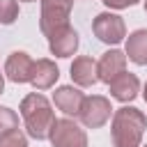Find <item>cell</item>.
<instances>
[{
  "label": "cell",
  "mask_w": 147,
  "mask_h": 147,
  "mask_svg": "<svg viewBox=\"0 0 147 147\" xmlns=\"http://www.w3.org/2000/svg\"><path fill=\"white\" fill-rule=\"evenodd\" d=\"M145 129H147V117L142 110L133 106L117 108L113 115V124H110L113 147H140Z\"/></svg>",
  "instance_id": "1"
},
{
  "label": "cell",
  "mask_w": 147,
  "mask_h": 147,
  "mask_svg": "<svg viewBox=\"0 0 147 147\" xmlns=\"http://www.w3.org/2000/svg\"><path fill=\"white\" fill-rule=\"evenodd\" d=\"M21 117H23V122H25L28 136H32L34 140L48 138L51 126H53V122H55L51 101H48L44 94H37V92L28 94V96L21 101Z\"/></svg>",
  "instance_id": "2"
},
{
  "label": "cell",
  "mask_w": 147,
  "mask_h": 147,
  "mask_svg": "<svg viewBox=\"0 0 147 147\" xmlns=\"http://www.w3.org/2000/svg\"><path fill=\"white\" fill-rule=\"evenodd\" d=\"M53 147H87V136L85 131L69 117L55 119L48 133Z\"/></svg>",
  "instance_id": "3"
},
{
  "label": "cell",
  "mask_w": 147,
  "mask_h": 147,
  "mask_svg": "<svg viewBox=\"0 0 147 147\" xmlns=\"http://www.w3.org/2000/svg\"><path fill=\"white\" fill-rule=\"evenodd\" d=\"M110 113H113V106L106 96H85L83 99V106H80V113H78V119L83 122V126L87 129H99L103 126L108 119H110Z\"/></svg>",
  "instance_id": "4"
},
{
  "label": "cell",
  "mask_w": 147,
  "mask_h": 147,
  "mask_svg": "<svg viewBox=\"0 0 147 147\" xmlns=\"http://www.w3.org/2000/svg\"><path fill=\"white\" fill-rule=\"evenodd\" d=\"M74 0H41V16H39V28L44 34L53 32L60 25L69 23Z\"/></svg>",
  "instance_id": "5"
},
{
  "label": "cell",
  "mask_w": 147,
  "mask_h": 147,
  "mask_svg": "<svg viewBox=\"0 0 147 147\" xmlns=\"http://www.w3.org/2000/svg\"><path fill=\"white\" fill-rule=\"evenodd\" d=\"M92 30L96 34L99 41L103 44H119L124 37H126V25H124V18L117 16V14H99L94 21H92Z\"/></svg>",
  "instance_id": "6"
},
{
  "label": "cell",
  "mask_w": 147,
  "mask_h": 147,
  "mask_svg": "<svg viewBox=\"0 0 147 147\" xmlns=\"http://www.w3.org/2000/svg\"><path fill=\"white\" fill-rule=\"evenodd\" d=\"M48 37V48L55 57H69L76 53L78 48V32L67 23V25H60L55 28L53 32L46 34Z\"/></svg>",
  "instance_id": "7"
},
{
  "label": "cell",
  "mask_w": 147,
  "mask_h": 147,
  "mask_svg": "<svg viewBox=\"0 0 147 147\" xmlns=\"http://www.w3.org/2000/svg\"><path fill=\"white\" fill-rule=\"evenodd\" d=\"M32 69H34V62L23 51L11 53L5 62V74L11 83H30L32 80Z\"/></svg>",
  "instance_id": "8"
},
{
  "label": "cell",
  "mask_w": 147,
  "mask_h": 147,
  "mask_svg": "<svg viewBox=\"0 0 147 147\" xmlns=\"http://www.w3.org/2000/svg\"><path fill=\"white\" fill-rule=\"evenodd\" d=\"M108 85H110V94H113L117 101H122V103L133 101V99L138 96V92H140V80H138V76H136V74H129V71L117 74Z\"/></svg>",
  "instance_id": "9"
},
{
  "label": "cell",
  "mask_w": 147,
  "mask_h": 147,
  "mask_svg": "<svg viewBox=\"0 0 147 147\" xmlns=\"http://www.w3.org/2000/svg\"><path fill=\"white\" fill-rule=\"evenodd\" d=\"M124 69H126V55L122 51H117V48L106 51L101 55V60L96 62V74H99V80H103V83H110Z\"/></svg>",
  "instance_id": "10"
},
{
  "label": "cell",
  "mask_w": 147,
  "mask_h": 147,
  "mask_svg": "<svg viewBox=\"0 0 147 147\" xmlns=\"http://www.w3.org/2000/svg\"><path fill=\"white\" fill-rule=\"evenodd\" d=\"M83 99H85V94H83L78 87H71V85H62V87H57L55 94H53L55 106H57L64 115H74V117H78L80 106H83Z\"/></svg>",
  "instance_id": "11"
},
{
  "label": "cell",
  "mask_w": 147,
  "mask_h": 147,
  "mask_svg": "<svg viewBox=\"0 0 147 147\" xmlns=\"http://www.w3.org/2000/svg\"><path fill=\"white\" fill-rule=\"evenodd\" d=\"M71 80L80 87H92L96 80H99V74H96V62L87 55H80L74 60L71 64Z\"/></svg>",
  "instance_id": "12"
},
{
  "label": "cell",
  "mask_w": 147,
  "mask_h": 147,
  "mask_svg": "<svg viewBox=\"0 0 147 147\" xmlns=\"http://www.w3.org/2000/svg\"><path fill=\"white\" fill-rule=\"evenodd\" d=\"M60 78V69L55 67V62L53 60H37L34 62V69H32V85L37 87V90H48V87H53L55 85V80Z\"/></svg>",
  "instance_id": "13"
},
{
  "label": "cell",
  "mask_w": 147,
  "mask_h": 147,
  "mask_svg": "<svg viewBox=\"0 0 147 147\" xmlns=\"http://www.w3.org/2000/svg\"><path fill=\"white\" fill-rule=\"evenodd\" d=\"M131 62L147 64V30H136L126 39V53Z\"/></svg>",
  "instance_id": "14"
},
{
  "label": "cell",
  "mask_w": 147,
  "mask_h": 147,
  "mask_svg": "<svg viewBox=\"0 0 147 147\" xmlns=\"http://www.w3.org/2000/svg\"><path fill=\"white\" fill-rule=\"evenodd\" d=\"M18 18V2L16 0H0V23L11 25Z\"/></svg>",
  "instance_id": "15"
},
{
  "label": "cell",
  "mask_w": 147,
  "mask_h": 147,
  "mask_svg": "<svg viewBox=\"0 0 147 147\" xmlns=\"http://www.w3.org/2000/svg\"><path fill=\"white\" fill-rule=\"evenodd\" d=\"M0 147H28V140L18 129H11L0 133Z\"/></svg>",
  "instance_id": "16"
},
{
  "label": "cell",
  "mask_w": 147,
  "mask_h": 147,
  "mask_svg": "<svg viewBox=\"0 0 147 147\" xmlns=\"http://www.w3.org/2000/svg\"><path fill=\"white\" fill-rule=\"evenodd\" d=\"M11 129H18V115L11 108L0 106V133L11 131Z\"/></svg>",
  "instance_id": "17"
},
{
  "label": "cell",
  "mask_w": 147,
  "mask_h": 147,
  "mask_svg": "<svg viewBox=\"0 0 147 147\" xmlns=\"http://www.w3.org/2000/svg\"><path fill=\"white\" fill-rule=\"evenodd\" d=\"M136 2L138 0H103V5L110 7V9H126V7L136 5Z\"/></svg>",
  "instance_id": "18"
},
{
  "label": "cell",
  "mask_w": 147,
  "mask_h": 147,
  "mask_svg": "<svg viewBox=\"0 0 147 147\" xmlns=\"http://www.w3.org/2000/svg\"><path fill=\"white\" fill-rule=\"evenodd\" d=\"M2 90H5V74H2V69H0V94H2Z\"/></svg>",
  "instance_id": "19"
},
{
  "label": "cell",
  "mask_w": 147,
  "mask_h": 147,
  "mask_svg": "<svg viewBox=\"0 0 147 147\" xmlns=\"http://www.w3.org/2000/svg\"><path fill=\"white\" fill-rule=\"evenodd\" d=\"M142 96H145V101H147V83H145V92H142Z\"/></svg>",
  "instance_id": "20"
},
{
  "label": "cell",
  "mask_w": 147,
  "mask_h": 147,
  "mask_svg": "<svg viewBox=\"0 0 147 147\" xmlns=\"http://www.w3.org/2000/svg\"><path fill=\"white\" fill-rule=\"evenodd\" d=\"M18 2H32V0H18Z\"/></svg>",
  "instance_id": "21"
},
{
  "label": "cell",
  "mask_w": 147,
  "mask_h": 147,
  "mask_svg": "<svg viewBox=\"0 0 147 147\" xmlns=\"http://www.w3.org/2000/svg\"><path fill=\"white\" fill-rule=\"evenodd\" d=\"M145 11H147V0H145Z\"/></svg>",
  "instance_id": "22"
},
{
  "label": "cell",
  "mask_w": 147,
  "mask_h": 147,
  "mask_svg": "<svg viewBox=\"0 0 147 147\" xmlns=\"http://www.w3.org/2000/svg\"><path fill=\"white\" fill-rule=\"evenodd\" d=\"M145 147H147V145H145Z\"/></svg>",
  "instance_id": "23"
}]
</instances>
